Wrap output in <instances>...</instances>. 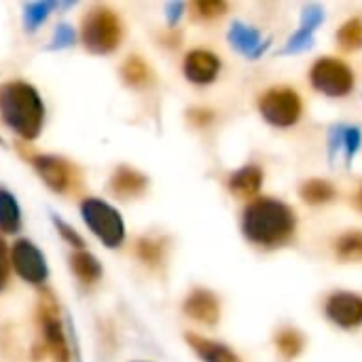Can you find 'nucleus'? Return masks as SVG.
Listing matches in <instances>:
<instances>
[{
    "mask_svg": "<svg viewBox=\"0 0 362 362\" xmlns=\"http://www.w3.org/2000/svg\"><path fill=\"white\" fill-rule=\"evenodd\" d=\"M297 229L295 212L278 199L263 197L246 206L242 216L244 235L263 248H278L286 244Z\"/></svg>",
    "mask_w": 362,
    "mask_h": 362,
    "instance_id": "obj_1",
    "label": "nucleus"
},
{
    "mask_svg": "<svg viewBox=\"0 0 362 362\" xmlns=\"http://www.w3.org/2000/svg\"><path fill=\"white\" fill-rule=\"evenodd\" d=\"M0 115L17 136L23 140H34L42 129L45 106L32 85L11 81L0 87Z\"/></svg>",
    "mask_w": 362,
    "mask_h": 362,
    "instance_id": "obj_2",
    "label": "nucleus"
},
{
    "mask_svg": "<svg viewBox=\"0 0 362 362\" xmlns=\"http://www.w3.org/2000/svg\"><path fill=\"white\" fill-rule=\"evenodd\" d=\"M81 38L85 47L93 53H110L121 45L123 28L121 19L108 6L91 8L81 23Z\"/></svg>",
    "mask_w": 362,
    "mask_h": 362,
    "instance_id": "obj_3",
    "label": "nucleus"
},
{
    "mask_svg": "<svg viewBox=\"0 0 362 362\" xmlns=\"http://www.w3.org/2000/svg\"><path fill=\"white\" fill-rule=\"evenodd\" d=\"M81 214L87 227L108 246L117 248L125 240V227L121 214L102 199H85L81 204Z\"/></svg>",
    "mask_w": 362,
    "mask_h": 362,
    "instance_id": "obj_4",
    "label": "nucleus"
},
{
    "mask_svg": "<svg viewBox=\"0 0 362 362\" xmlns=\"http://www.w3.org/2000/svg\"><path fill=\"white\" fill-rule=\"evenodd\" d=\"M259 110L267 123L276 127H291L301 119L303 100L295 89L274 87L259 98Z\"/></svg>",
    "mask_w": 362,
    "mask_h": 362,
    "instance_id": "obj_5",
    "label": "nucleus"
},
{
    "mask_svg": "<svg viewBox=\"0 0 362 362\" xmlns=\"http://www.w3.org/2000/svg\"><path fill=\"white\" fill-rule=\"evenodd\" d=\"M310 81L329 98H344L354 89L352 68L337 57H320L310 70Z\"/></svg>",
    "mask_w": 362,
    "mask_h": 362,
    "instance_id": "obj_6",
    "label": "nucleus"
},
{
    "mask_svg": "<svg viewBox=\"0 0 362 362\" xmlns=\"http://www.w3.org/2000/svg\"><path fill=\"white\" fill-rule=\"evenodd\" d=\"M11 263H13L15 272H17L25 282H30V284H34V286L45 284V280L49 278L45 257H42L40 250H38L32 242H28V240H17V242L13 244Z\"/></svg>",
    "mask_w": 362,
    "mask_h": 362,
    "instance_id": "obj_7",
    "label": "nucleus"
},
{
    "mask_svg": "<svg viewBox=\"0 0 362 362\" xmlns=\"http://www.w3.org/2000/svg\"><path fill=\"white\" fill-rule=\"evenodd\" d=\"M327 318L341 329H358L362 325V297L356 293H333L325 303Z\"/></svg>",
    "mask_w": 362,
    "mask_h": 362,
    "instance_id": "obj_8",
    "label": "nucleus"
},
{
    "mask_svg": "<svg viewBox=\"0 0 362 362\" xmlns=\"http://www.w3.org/2000/svg\"><path fill=\"white\" fill-rule=\"evenodd\" d=\"M38 318H40V327H42V335H45L47 348L53 354V358L57 362H68L70 352H68L66 335H64L62 322L57 318L55 305L49 303V301H42L40 310H38Z\"/></svg>",
    "mask_w": 362,
    "mask_h": 362,
    "instance_id": "obj_9",
    "label": "nucleus"
},
{
    "mask_svg": "<svg viewBox=\"0 0 362 362\" xmlns=\"http://www.w3.org/2000/svg\"><path fill=\"white\" fill-rule=\"evenodd\" d=\"M32 163L40 174V178L49 185V189L57 193H66L74 185V170L66 159L51 157V155H36Z\"/></svg>",
    "mask_w": 362,
    "mask_h": 362,
    "instance_id": "obj_10",
    "label": "nucleus"
},
{
    "mask_svg": "<svg viewBox=\"0 0 362 362\" xmlns=\"http://www.w3.org/2000/svg\"><path fill=\"white\" fill-rule=\"evenodd\" d=\"M221 72V59L206 51V49H193L185 57V76L195 85H208L212 83Z\"/></svg>",
    "mask_w": 362,
    "mask_h": 362,
    "instance_id": "obj_11",
    "label": "nucleus"
},
{
    "mask_svg": "<svg viewBox=\"0 0 362 362\" xmlns=\"http://www.w3.org/2000/svg\"><path fill=\"white\" fill-rule=\"evenodd\" d=\"M185 314L202 325H216L221 318L218 297L206 288H195L185 301Z\"/></svg>",
    "mask_w": 362,
    "mask_h": 362,
    "instance_id": "obj_12",
    "label": "nucleus"
},
{
    "mask_svg": "<svg viewBox=\"0 0 362 362\" xmlns=\"http://www.w3.org/2000/svg\"><path fill=\"white\" fill-rule=\"evenodd\" d=\"M146 185H148L146 176L132 168H117V172L110 178V191L121 199L140 197L146 191Z\"/></svg>",
    "mask_w": 362,
    "mask_h": 362,
    "instance_id": "obj_13",
    "label": "nucleus"
},
{
    "mask_svg": "<svg viewBox=\"0 0 362 362\" xmlns=\"http://www.w3.org/2000/svg\"><path fill=\"white\" fill-rule=\"evenodd\" d=\"M187 341H189V346L195 350V354L204 362H242L233 350H229L227 346L216 344L212 339H206V337L189 333Z\"/></svg>",
    "mask_w": 362,
    "mask_h": 362,
    "instance_id": "obj_14",
    "label": "nucleus"
},
{
    "mask_svg": "<svg viewBox=\"0 0 362 362\" xmlns=\"http://www.w3.org/2000/svg\"><path fill=\"white\" fill-rule=\"evenodd\" d=\"M263 185V172L259 165H246L240 168L231 178H229V189L240 195V197H252L259 193Z\"/></svg>",
    "mask_w": 362,
    "mask_h": 362,
    "instance_id": "obj_15",
    "label": "nucleus"
},
{
    "mask_svg": "<svg viewBox=\"0 0 362 362\" xmlns=\"http://www.w3.org/2000/svg\"><path fill=\"white\" fill-rule=\"evenodd\" d=\"M70 265H72V272H74V276L85 284V286H89V284H95L98 280H100V276H102V267H100V263H98V259L93 257V255H89V252H74L72 257H70Z\"/></svg>",
    "mask_w": 362,
    "mask_h": 362,
    "instance_id": "obj_16",
    "label": "nucleus"
},
{
    "mask_svg": "<svg viewBox=\"0 0 362 362\" xmlns=\"http://www.w3.org/2000/svg\"><path fill=\"white\" fill-rule=\"evenodd\" d=\"M19 227H21L19 206L6 189H0V231L2 233H17Z\"/></svg>",
    "mask_w": 362,
    "mask_h": 362,
    "instance_id": "obj_17",
    "label": "nucleus"
},
{
    "mask_svg": "<svg viewBox=\"0 0 362 362\" xmlns=\"http://www.w3.org/2000/svg\"><path fill=\"white\" fill-rule=\"evenodd\" d=\"M337 195L335 187L322 178H314V180H308L303 187H301V197L312 204V206H322V204H329L333 202Z\"/></svg>",
    "mask_w": 362,
    "mask_h": 362,
    "instance_id": "obj_18",
    "label": "nucleus"
},
{
    "mask_svg": "<svg viewBox=\"0 0 362 362\" xmlns=\"http://www.w3.org/2000/svg\"><path fill=\"white\" fill-rule=\"evenodd\" d=\"M121 76L132 87H144L146 83H151V68L142 57L129 55L121 68Z\"/></svg>",
    "mask_w": 362,
    "mask_h": 362,
    "instance_id": "obj_19",
    "label": "nucleus"
},
{
    "mask_svg": "<svg viewBox=\"0 0 362 362\" xmlns=\"http://www.w3.org/2000/svg\"><path fill=\"white\" fill-rule=\"evenodd\" d=\"M335 252L341 261H362V231H348L339 235Z\"/></svg>",
    "mask_w": 362,
    "mask_h": 362,
    "instance_id": "obj_20",
    "label": "nucleus"
},
{
    "mask_svg": "<svg viewBox=\"0 0 362 362\" xmlns=\"http://www.w3.org/2000/svg\"><path fill=\"white\" fill-rule=\"evenodd\" d=\"M229 38L244 53H257L261 49V36H259V32L252 30V28H248V25H244V23H235L233 30H231V34H229Z\"/></svg>",
    "mask_w": 362,
    "mask_h": 362,
    "instance_id": "obj_21",
    "label": "nucleus"
},
{
    "mask_svg": "<svg viewBox=\"0 0 362 362\" xmlns=\"http://www.w3.org/2000/svg\"><path fill=\"white\" fill-rule=\"evenodd\" d=\"M303 335L295 329H282L276 337V346L284 358H295L303 352Z\"/></svg>",
    "mask_w": 362,
    "mask_h": 362,
    "instance_id": "obj_22",
    "label": "nucleus"
},
{
    "mask_svg": "<svg viewBox=\"0 0 362 362\" xmlns=\"http://www.w3.org/2000/svg\"><path fill=\"white\" fill-rule=\"evenodd\" d=\"M337 42L346 51H356L362 47V19L354 17L346 21L337 32Z\"/></svg>",
    "mask_w": 362,
    "mask_h": 362,
    "instance_id": "obj_23",
    "label": "nucleus"
},
{
    "mask_svg": "<svg viewBox=\"0 0 362 362\" xmlns=\"http://www.w3.org/2000/svg\"><path fill=\"white\" fill-rule=\"evenodd\" d=\"M138 255L148 265H159V261L163 259V242H157V240H140L138 242Z\"/></svg>",
    "mask_w": 362,
    "mask_h": 362,
    "instance_id": "obj_24",
    "label": "nucleus"
},
{
    "mask_svg": "<svg viewBox=\"0 0 362 362\" xmlns=\"http://www.w3.org/2000/svg\"><path fill=\"white\" fill-rule=\"evenodd\" d=\"M193 11L199 17L214 19V17H218V15H223L227 11V4L225 2H218V0H202V2H195L193 4Z\"/></svg>",
    "mask_w": 362,
    "mask_h": 362,
    "instance_id": "obj_25",
    "label": "nucleus"
},
{
    "mask_svg": "<svg viewBox=\"0 0 362 362\" xmlns=\"http://www.w3.org/2000/svg\"><path fill=\"white\" fill-rule=\"evenodd\" d=\"M341 144L346 148L348 159H352L356 155L358 146H361V132L356 127H344V132H341Z\"/></svg>",
    "mask_w": 362,
    "mask_h": 362,
    "instance_id": "obj_26",
    "label": "nucleus"
},
{
    "mask_svg": "<svg viewBox=\"0 0 362 362\" xmlns=\"http://www.w3.org/2000/svg\"><path fill=\"white\" fill-rule=\"evenodd\" d=\"M55 225H57V229H59V233L64 235L66 242H70V244L76 246V248H83V246H85V242L81 240V235H78L72 227H68L62 218H55Z\"/></svg>",
    "mask_w": 362,
    "mask_h": 362,
    "instance_id": "obj_27",
    "label": "nucleus"
},
{
    "mask_svg": "<svg viewBox=\"0 0 362 362\" xmlns=\"http://www.w3.org/2000/svg\"><path fill=\"white\" fill-rule=\"evenodd\" d=\"M312 34H314V32H310V30L301 28V30L291 38V42H288L286 51H295V49H303V47H308V45L312 42Z\"/></svg>",
    "mask_w": 362,
    "mask_h": 362,
    "instance_id": "obj_28",
    "label": "nucleus"
},
{
    "mask_svg": "<svg viewBox=\"0 0 362 362\" xmlns=\"http://www.w3.org/2000/svg\"><path fill=\"white\" fill-rule=\"evenodd\" d=\"M6 278H8V255H6L4 242L0 240V291L6 284Z\"/></svg>",
    "mask_w": 362,
    "mask_h": 362,
    "instance_id": "obj_29",
    "label": "nucleus"
},
{
    "mask_svg": "<svg viewBox=\"0 0 362 362\" xmlns=\"http://www.w3.org/2000/svg\"><path fill=\"white\" fill-rule=\"evenodd\" d=\"M354 206H356V208L362 212V185H361V189L356 191V195H354Z\"/></svg>",
    "mask_w": 362,
    "mask_h": 362,
    "instance_id": "obj_30",
    "label": "nucleus"
}]
</instances>
